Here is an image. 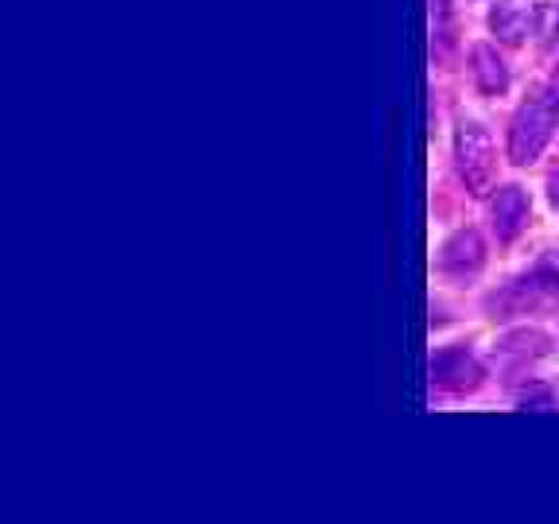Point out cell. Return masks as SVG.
<instances>
[{
  "instance_id": "1",
  "label": "cell",
  "mask_w": 559,
  "mask_h": 524,
  "mask_svg": "<svg viewBox=\"0 0 559 524\" xmlns=\"http://www.w3.org/2000/svg\"><path fill=\"white\" fill-rule=\"evenodd\" d=\"M454 159H459V175L471 194L493 191V179H498V152H493V140L481 124L466 121L454 132Z\"/></svg>"
},
{
  "instance_id": "2",
  "label": "cell",
  "mask_w": 559,
  "mask_h": 524,
  "mask_svg": "<svg viewBox=\"0 0 559 524\" xmlns=\"http://www.w3.org/2000/svg\"><path fill=\"white\" fill-rule=\"evenodd\" d=\"M551 132H556V109L548 102H524L516 109L513 124H509V159L516 167L540 159V152L548 148Z\"/></svg>"
},
{
  "instance_id": "3",
  "label": "cell",
  "mask_w": 559,
  "mask_h": 524,
  "mask_svg": "<svg viewBox=\"0 0 559 524\" xmlns=\"http://www.w3.org/2000/svg\"><path fill=\"white\" fill-rule=\"evenodd\" d=\"M489 32L501 44H524V35L540 32V4L536 0H498L489 12Z\"/></svg>"
},
{
  "instance_id": "4",
  "label": "cell",
  "mask_w": 559,
  "mask_h": 524,
  "mask_svg": "<svg viewBox=\"0 0 559 524\" xmlns=\"http://www.w3.org/2000/svg\"><path fill=\"white\" fill-rule=\"evenodd\" d=\"M489 214H493V229H498V241H513V237H521L524 226H528L533 202H528L524 187L509 183V187H501V191L493 194V206H489Z\"/></svg>"
},
{
  "instance_id": "5",
  "label": "cell",
  "mask_w": 559,
  "mask_h": 524,
  "mask_svg": "<svg viewBox=\"0 0 559 524\" xmlns=\"http://www.w3.org/2000/svg\"><path fill=\"white\" fill-rule=\"evenodd\" d=\"M481 261H486V245H481V237L474 234V229H459V234L443 245V253H439V269L454 279L474 276V272L481 269Z\"/></svg>"
},
{
  "instance_id": "6",
  "label": "cell",
  "mask_w": 559,
  "mask_h": 524,
  "mask_svg": "<svg viewBox=\"0 0 559 524\" xmlns=\"http://www.w3.org/2000/svg\"><path fill=\"white\" fill-rule=\"evenodd\" d=\"M431 373H436V381L443 384V389H451V393H471L474 384L481 381V369L478 361L466 354V349H439L436 361H431Z\"/></svg>"
},
{
  "instance_id": "7",
  "label": "cell",
  "mask_w": 559,
  "mask_h": 524,
  "mask_svg": "<svg viewBox=\"0 0 559 524\" xmlns=\"http://www.w3.org/2000/svg\"><path fill=\"white\" fill-rule=\"evenodd\" d=\"M556 296H559V269H533L524 272V276H516L501 299H513V311H524V307H536Z\"/></svg>"
},
{
  "instance_id": "8",
  "label": "cell",
  "mask_w": 559,
  "mask_h": 524,
  "mask_svg": "<svg viewBox=\"0 0 559 524\" xmlns=\"http://www.w3.org/2000/svg\"><path fill=\"white\" fill-rule=\"evenodd\" d=\"M471 74H474V82H478L481 94H506L509 90V70L489 44H478L471 51Z\"/></svg>"
},
{
  "instance_id": "9",
  "label": "cell",
  "mask_w": 559,
  "mask_h": 524,
  "mask_svg": "<svg viewBox=\"0 0 559 524\" xmlns=\"http://www.w3.org/2000/svg\"><path fill=\"white\" fill-rule=\"evenodd\" d=\"M540 35H544V39H556V35H559V0L540 4Z\"/></svg>"
},
{
  "instance_id": "10",
  "label": "cell",
  "mask_w": 559,
  "mask_h": 524,
  "mask_svg": "<svg viewBox=\"0 0 559 524\" xmlns=\"http://www.w3.org/2000/svg\"><path fill=\"white\" fill-rule=\"evenodd\" d=\"M548 191H551V206H559V171H551V179H548Z\"/></svg>"
},
{
  "instance_id": "11",
  "label": "cell",
  "mask_w": 559,
  "mask_h": 524,
  "mask_svg": "<svg viewBox=\"0 0 559 524\" xmlns=\"http://www.w3.org/2000/svg\"><path fill=\"white\" fill-rule=\"evenodd\" d=\"M447 9H451V4H447V0H436V12H439V16H443Z\"/></svg>"
},
{
  "instance_id": "12",
  "label": "cell",
  "mask_w": 559,
  "mask_h": 524,
  "mask_svg": "<svg viewBox=\"0 0 559 524\" xmlns=\"http://www.w3.org/2000/svg\"><path fill=\"white\" fill-rule=\"evenodd\" d=\"M551 109H556V114H559V90H556V102H551Z\"/></svg>"
}]
</instances>
